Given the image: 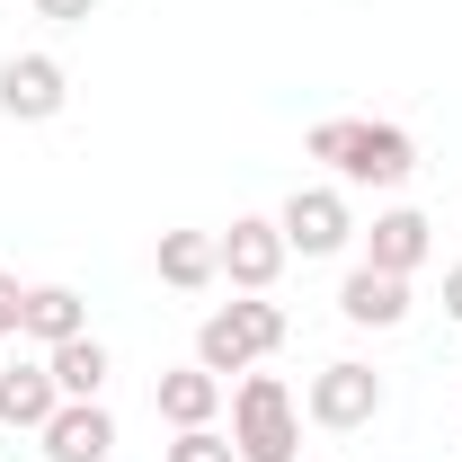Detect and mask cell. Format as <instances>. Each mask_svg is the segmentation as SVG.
Returning a JSON list of instances; mask_svg holds the SVG:
<instances>
[{"label":"cell","mask_w":462,"mask_h":462,"mask_svg":"<svg viewBox=\"0 0 462 462\" xmlns=\"http://www.w3.org/2000/svg\"><path fill=\"white\" fill-rule=\"evenodd\" d=\"M302 152L329 161L346 187H409L418 178V143H409L401 125H374V116H320Z\"/></svg>","instance_id":"6da1fadb"},{"label":"cell","mask_w":462,"mask_h":462,"mask_svg":"<svg viewBox=\"0 0 462 462\" xmlns=\"http://www.w3.org/2000/svg\"><path fill=\"white\" fill-rule=\"evenodd\" d=\"M276 346H285V302H267V293H240V302L196 320V365L205 374H249Z\"/></svg>","instance_id":"7a4b0ae2"},{"label":"cell","mask_w":462,"mask_h":462,"mask_svg":"<svg viewBox=\"0 0 462 462\" xmlns=\"http://www.w3.org/2000/svg\"><path fill=\"white\" fill-rule=\"evenodd\" d=\"M231 445H240V462H302V409H293V392L276 374H240Z\"/></svg>","instance_id":"3957f363"},{"label":"cell","mask_w":462,"mask_h":462,"mask_svg":"<svg viewBox=\"0 0 462 462\" xmlns=\"http://www.w3.org/2000/svg\"><path fill=\"white\" fill-rule=\"evenodd\" d=\"M302 409H311V427L356 436V427H374V418H383V374H374V365H356V356H338V365H320V374H311Z\"/></svg>","instance_id":"277c9868"},{"label":"cell","mask_w":462,"mask_h":462,"mask_svg":"<svg viewBox=\"0 0 462 462\" xmlns=\"http://www.w3.org/2000/svg\"><path fill=\"white\" fill-rule=\"evenodd\" d=\"M214 240H223V276L240 293H276V276H285V223H276V214H240V223L231 231H214Z\"/></svg>","instance_id":"5b68a950"},{"label":"cell","mask_w":462,"mask_h":462,"mask_svg":"<svg viewBox=\"0 0 462 462\" xmlns=\"http://www.w3.org/2000/svg\"><path fill=\"white\" fill-rule=\"evenodd\" d=\"M276 223H285V249H302V258H338L346 240H356V214H346L338 187H293Z\"/></svg>","instance_id":"8992f818"},{"label":"cell","mask_w":462,"mask_h":462,"mask_svg":"<svg viewBox=\"0 0 462 462\" xmlns=\"http://www.w3.org/2000/svg\"><path fill=\"white\" fill-rule=\"evenodd\" d=\"M62 98H71V80H62L54 54H9L0 62V116L45 125V116H62Z\"/></svg>","instance_id":"52a82bcc"},{"label":"cell","mask_w":462,"mask_h":462,"mask_svg":"<svg viewBox=\"0 0 462 462\" xmlns=\"http://www.w3.org/2000/svg\"><path fill=\"white\" fill-rule=\"evenodd\" d=\"M36 445H45V462H107L116 454V418L98 401H62L45 427H36Z\"/></svg>","instance_id":"ba28073f"},{"label":"cell","mask_w":462,"mask_h":462,"mask_svg":"<svg viewBox=\"0 0 462 462\" xmlns=\"http://www.w3.org/2000/svg\"><path fill=\"white\" fill-rule=\"evenodd\" d=\"M427 258H436V223H427V214H409V205L374 214V231H365V267H383V276H418Z\"/></svg>","instance_id":"9c48e42d"},{"label":"cell","mask_w":462,"mask_h":462,"mask_svg":"<svg viewBox=\"0 0 462 462\" xmlns=\"http://www.w3.org/2000/svg\"><path fill=\"white\" fill-rule=\"evenodd\" d=\"M338 311L356 320V329H401V320H409V276H383V267H346Z\"/></svg>","instance_id":"30bf717a"},{"label":"cell","mask_w":462,"mask_h":462,"mask_svg":"<svg viewBox=\"0 0 462 462\" xmlns=\"http://www.w3.org/2000/svg\"><path fill=\"white\" fill-rule=\"evenodd\" d=\"M223 276V240L214 231H161V285L170 293H205Z\"/></svg>","instance_id":"8fae6325"},{"label":"cell","mask_w":462,"mask_h":462,"mask_svg":"<svg viewBox=\"0 0 462 462\" xmlns=\"http://www.w3.org/2000/svg\"><path fill=\"white\" fill-rule=\"evenodd\" d=\"M161 418L170 427H214V409H223V374H205V365H178V374H161Z\"/></svg>","instance_id":"7c38bea8"},{"label":"cell","mask_w":462,"mask_h":462,"mask_svg":"<svg viewBox=\"0 0 462 462\" xmlns=\"http://www.w3.org/2000/svg\"><path fill=\"white\" fill-rule=\"evenodd\" d=\"M89 329V302L71 285H27V320H18V338H36V346H62V338H80Z\"/></svg>","instance_id":"4fadbf2b"},{"label":"cell","mask_w":462,"mask_h":462,"mask_svg":"<svg viewBox=\"0 0 462 462\" xmlns=\"http://www.w3.org/2000/svg\"><path fill=\"white\" fill-rule=\"evenodd\" d=\"M54 409H62V392H54L45 365H9V374H0V427H27V436H36Z\"/></svg>","instance_id":"5bb4252c"},{"label":"cell","mask_w":462,"mask_h":462,"mask_svg":"<svg viewBox=\"0 0 462 462\" xmlns=\"http://www.w3.org/2000/svg\"><path fill=\"white\" fill-rule=\"evenodd\" d=\"M45 374H54V392H62V401H98V392H107V346L80 329V338L45 346Z\"/></svg>","instance_id":"9a60e30c"},{"label":"cell","mask_w":462,"mask_h":462,"mask_svg":"<svg viewBox=\"0 0 462 462\" xmlns=\"http://www.w3.org/2000/svg\"><path fill=\"white\" fill-rule=\"evenodd\" d=\"M161 462H240V445H231L223 427H178V445Z\"/></svg>","instance_id":"2e32d148"},{"label":"cell","mask_w":462,"mask_h":462,"mask_svg":"<svg viewBox=\"0 0 462 462\" xmlns=\"http://www.w3.org/2000/svg\"><path fill=\"white\" fill-rule=\"evenodd\" d=\"M18 320H27V285L0 267V338H18Z\"/></svg>","instance_id":"e0dca14e"},{"label":"cell","mask_w":462,"mask_h":462,"mask_svg":"<svg viewBox=\"0 0 462 462\" xmlns=\"http://www.w3.org/2000/svg\"><path fill=\"white\" fill-rule=\"evenodd\" d=\"M36 18H54V27H80V18H98V0H36Z\"/></svg>","instance_id":"ac0fdd59"},{"label":"cell","mask_w":462,"mask_h":462,"mask_svg":"<svg viewBox=\"0 0 462 462\" xmlns=\"http://www.w3.org/2000/svg\"><path fill=\"white\" fill-rule=\"evenodd\" d=\"M445 311L462 320V267H445Z\"/></svg>","instance_id":"d6986e66"}]
</instances>
